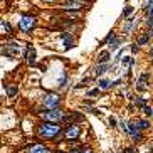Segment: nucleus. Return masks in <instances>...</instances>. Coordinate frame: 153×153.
Segmentation results:
<instances>
[{"label": "nucleus", "instance_id": "f257e3e1", "mask_svg": "<svg viewBox=\"0 0 153 153\" xmlns=\"http://www.w3.org/2000/svg\"><path fill=\"white\" fill-rule=\"evenodd\" d=\"M37 133H39V136L51 140V138H57L61 135V128L56 123H42L41 126L37 128Z\"/></svg>", "mask_w": 153, "mask_h": 153}, {"label": "nucleus", "instance_id": "f03ea898", "mask_svg": "<svg viewBox=\"0 0 153 153\" xmlns=\"http://www.w3.org/2000/svg\"><path fill=\"white\" fill-rule=\"evenodd\" d=\"M39 116L42 118L46 123H61V121H66V115H64V111H61V109L42 111V113H39Z\"/></svg>", "mask_w": 153, "mask_h": 153}, {"label": "nucleus", "instance_id": "7ed1b4c3", "mask_svg": "<svg viewBox=\"0 0 153 153\" xmlns=\"http://www.w3.org/2000/svg\"><path fill=\"white\" fill-rule=\"evenodd\" d=\"M59 101H61L59 94H56V93H49V94L44 98V106H46L47 109H57Z\"/></svg>", "mask_w": 153, "mask_h": 153}, {"label": "nucleus", "instance_id": "20e7f679", "mask_svg": "<svg viewBox=\"0 0 153 153\" xmlns=\"http://www.w3.org/2000/svg\"><path fill=\"white\" fill-rule=\"evenodd\" d=\"M36 25V19L32 15H24L19 22V27H20L22 32H30V29Z\"/></svg>", "mask_w": 153, "mask_h": 153}, {"label": "nucleus", "instance_id": "39448f33", "mask_svg": "<svg viewBox=\"0 0 153 153\" xmlns=\"http://www.w3.org/2000/svg\"><path fill=\"white\" fill-rule=\"evenodd\" d=\"M86 2H83V0H67V2H64L62 7L66 9V10H78V9H81V7H84Z\"/></svg>", "mask_w": 153, "mask_h": 153}, {"label": "nucleus", "instance_id": "423d86ee", "mask_svg": "<svg viewBox=\"0 0 153 153\" xmlns=\"http://www.w3.org/2000/svg\"><path fill=\"white\" fill-rule=\"evenodd\" d=\"M79 133H81V130H79V126H78V125H71V126L66 130L64 136L67 138V140H76V138L79 136Z\"/></svg>", "mask_w": 153, "mask_h": 153}, {"label": "nucleus", "instance_id": "0eeeda50", "mask_svg": "<svg viewBox=\"0 0 153 153\" xmlns=\"http://www.w3.org/2000/svg\"><path fill=\"white\" fill-rule=\"evenodd\" d=\"M7 56H10V57L20 56V44H17V42L7 44Z\"/></svg>", "mask_w": 153, "mask_h": 153}, {"label": "nucleus", "instance_id": "6e6552de", "mask_svg": "<svg viewBox=\"0 0 153 153\" xmlns=\"http://www.w3.org/2000/svg\"><path fill=\"white\" fill-rule=\"evenodd\" d=\"M25 59H27V62L30 64H34L36 62V49L32 47V46H29V47H27V52H25Z\"/></svg>", "mask_w": 153, "mask_h": 153}, {"label": "nucleus", "instance_id": "1a4fd4ad", "mask_svg": "<svg viewBox=\"0 0 153 153\" xmlns=\"http://www.w3.org/2000/svg\"><path fill=\"white\" fill-rule=\"evenodd\" d=\"M29 153H49V148L44 145H32L29 148Z\"/></svg>", "mask_w": 153, "mask_h": 153}, {"label": "nucleus", "instance_id": "9d476101", "mask_svg": "<svg viewBox=\"0 0 153 153\" xmlns=\"http://www.w3.org/2000/svg\"><path fill=\"white\" fill-rule=\"evenodd\" d=\"M146 79H148V74H141V76H140V79H138V83H136L138 91H143L146 88Z\"/></svg>", "mask_w": 153, "mask_h": 153}, {"label": "nucleus", "instance_id": "9b49d317", "mask_svg": "<svg viewBox=\"0 0 153 153\" xmlns=\"http://www.w3.org/2000/svg\"><path fill=\"white\" fill-rule=\"evenodd\" d=\"M98 61H99V64H106L108 61H109V52H108V51H103V52L99 54Z\"/></svg>", "mask_w": 153, "mask_h": 153}, {"label": "nucleus", "instance_id": "f8f14e48", "mask_svg": "<svg viewBox=\"0 0 153 153\" xmlns=\"http://www.w3.org/2000/svg\"><path fill=\"white\" fill-rule=\"evenodd\" d=\"M0 25H2V34H12V27L9 25L5 20L0 22Z\"/></svg>", "mask_w": 153, "mask_h": 153}, {"label": "nucleus", "instance_id": "ddd939ff", "mask_svg": "<svg viewBox=\"0 0 153 153\" xmlns=\"http://www.w3.org/2000/svg\"><path fill=\"white\" fill-rule=\"evenodd\" d=\"M133 125H135V126H136L138 130H143V128H148V121H146V120H138V121H135Z\"/></svg>", "mask_w": 153, "mask_h": 153}, {"label": "nucleus", "instance_id": "4468645a", "mask_svg": "<svg viewBox=\"0 0 153 153\" xmlns=\"http://www.w3.org/2000/svg\"><path fill=\"white\" fill-rule=\"evenodd\" d=\"M7 94L9 96H15L17 94V86H9V88H7Z\"/></svg>", "mask_w": 153, "mask_h": 153}, {"label": "nucleus", "instance_id": "2eb2a0df", "mask_svg": "<svg viewBox=\"0 0 153 153\" xmlns=\"http://www.w3.org/2000/svg\"><path fill=\"white\" fill-rule=\"evenodd\" d=\"M109 81L108 79H103V81H99V89H106V88H109Z\"/></svg>", "mask_w": 153, "mask_h": 153}, {"label": "nucleus", "instance_id": "dca6fc26", "mask_svg": "<svg viewBox=\"0 0 153 153\" xmlns=\"http://www.w3.org/2000/svg\"><path fill=\"white\" fill-rule=\"evenodd\" d=\"M148 39H150V36H141L140 39H138V44H140V46H143V44L148 42Z\"/></svg>", "mask_w": 153, "mask_h": 153}, {"label": "nucleus", "instance_id": "f3484780", "mask_svg": "<svg viewBox=\"0 0 153 153\" xmlns=\"http://www.w3.org/2000/svg\"><path fill=\"white\" fill-rule=\"evenodd\" d=\"M106 69H108V66H101V67H98L96 69V76H99L101 73H104Z\"/></svg>", "mask_w": 153, "mask_h": 153}, {"label": "nucleus", "instance_id": "a211bd4d", "mask_svg": "<svg viewBox=\"0 0 153 153\" xmlns=\"http://www.w3.org/2000/svg\"><path fill=\"white\" fill-rule=\"evenodd\" d=\"M123 64H125V66H131V64H133V59H131V57H125V59H123Z\"/></svg>", "mask_w": 153, "mask_h": 153}, {"label": "nucleus", "instance_id": "6ab92c4d", "mask_svg": "<svg viewBox=\"0 0 153 153\" xmlns=\"http://www.w3.org/2000/svg\"><path fill=\"white\" fill-rule=\"evenodd\" d=\"M136 104H138V106H143V108H145V106H146V101L141 99V98H138V99H136Z\"/></svg>", "mask_w": 153, "mask_h": 153}, {"label": "nucleus", "instance_id": "aec40b11", "mask_svg": "<svg viewBox=\"0 0 153 153\" xmlns=\"http://www.w3.org/2000/svg\"><path fill=\"white\" fill-rule=\"evenodd\" d=\"M131 12H133V9H131V7H128V9H125V10H123V15L128 17L130 14H131Z\"/></svg>", "mask_w": 153, "mask_h": 153}, {"label": "nucleus", "instance_id": "412c9836", "mask_svg": "<svg viewBox=\"0 0 153 153\" xmlns=\"http://www.w3.org/2000/svg\"><path fill=\"white\" fill-rule=\"evenodd\" d=\"M148 19H153V7L148 9Z\"/></svg>", "mask_w": 153, "mask_h": 153}, {"label": "nucleus", "instance_id": "4be33fe9", "mask_svg": "<svg viewBox=\"0 0 153 153\" xmlns=\"http://www.w3.org/2000/svg\"><path fill=\"white\" fill-rule=\"evenodd\" d=\"M109 123H111V126H116L118 125V121L115 120V118H109Z\"/></svg>", "mask_w": 153, "mask_h": 153}, {"label": "nucleus", "instance_id": "5701e85b", "mask_svg": "<svg viewBox=\"0 0 153 153\" xmlns=\"http://www.w3.org/2000/svg\"><path fill=\"white\" fill-rule=\"evenodd\" d=\"M125 153H135V148H125Z\"/></svg>", "mask_w": 153, "mask_h": 153}, {"label": "nucleus", "instance_id": "b1692460", "mask_svg": "<svg viewBox=\"0 0 153 153\" xmlns=\"http://www.w3.org/2000/svg\"><path fill=\"white\" fill-rule=\"evenodd\" d=\"M99 93V89H93V91H89V96H96Z\"/></svg>", "mask_w": 153, "mask_h": 153}, {"label": "nucleus", "instance_id": "393cba45", "mask_svg": "<svg viewBox=\"0 0 153 153\" xmlns=\"http://www.w3.org/2000/svg\"><path fill=\"white\" fill-rule=\"evenodd\" d=\"M83 153H93V152H91V150H88V148H86V150H84V152H83Z\"/></svg>", "mask_w": 153, "mask_h": 153}, {"label": "nucleus", "instance_id": "a878e982", "mask_svg": "<svg viewBox=\"0 0 153 153\" xmlns=\"http://www.w3.org/2000/svg\"><path fill=\"white\" fill-rule=\"evenodd\" d=\"M150 36H152V37H153V30H152V32H150Z\"/></svg>", "mask_w": 153, "mask_h": 153}, {"label": "nucleus", "instance_id": "bb28decb", "mask_svg": "<svg viewBox=\"0 0 153 153\" xmlns=\"http://www.w3.org/2000/svg\"><path fill=\"white\" fill-rule=\"evenodd\" d=\"M46 2H54V0H46Z\"/></svg>", "mask_w": 153, "mask_h": 153}, {"label": "nucleus", "instance_id": "cd10ccee", "mask_svg": "<svg viewBox=\"0 0 153 153\" xmlns=\"http://www.w3.org/2000/svg\"><path fill=\"white\" fill-rule=\"evenodd\" d=\"M150 54H153V49H152V51H150Z\"/></svg>", "mask_w": 153, "mask_h": 153}, {"label": "nucleus", "instance_id": "c85d7f7f", "mask_svg": "<svg viewBox=\"0 0 153 153\" xmlns=\"http://www.w3.org/2000/svg\"><path fill=\"white\" fill-rule=\"evenodd\" d=\"M71 153H79V152H71Z\"/></svg>", "mask_w": 153, "mask_h": 153}, {"label": "nucleus", "instance_id": "c756f323", "mask_svg": "<svg viewBox=\"0 0 153 153\" xmlns=\"http://www.w3.org/2000/svg\"><path fill=\"white\" fill-rule=\"evenodd\" d=\"M57 153H62V152H57Z\"/></svg>", "mask_w": 153, "mask_h": 153}, {"label": "nucleus", "instance_id": "7c9ffc66", "mask_svg": "<svg viewBox=\"0 0 153 153\" xmlns=\"http://www.w3.org/2000/svg\"><path fill=\"white\" fill-rule=\"evenodd\" d=\"M152 116H153V115H152Z\"/></svg>", "mask_w": 153, "mask_h": 153}]
</instances>
